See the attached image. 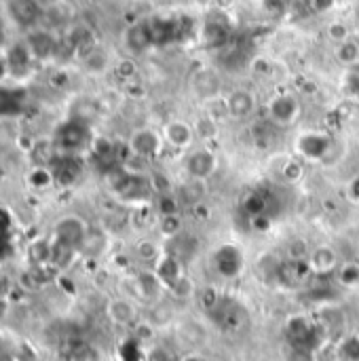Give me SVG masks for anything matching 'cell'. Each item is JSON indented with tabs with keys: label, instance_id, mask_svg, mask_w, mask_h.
Segmentation results:
<instances>
[{
	"label": "cell",
	"instance_id": "cell-1",
	"mask_svg": "<svg viewBox=\"0 0 359 361\" xmlns=\"http://www.w3.org/2000/svg\"><path fill=\"white\" fill-rule=\"evenodd\" d=\"M294 148L303 161L330 165V163L339 161V148H343V144L334 142L324 131H307V133H300L296 137Z\"/></svg>",
	"mask_w": 359,
	"mask_h": 361
},
{
	"label": "cell",
	"instance_id": "cell-2",
	"mask_svg": "<svg viewBox=\"0 0 359 361\" xmlns=\"http://www.w3.org/2000/svg\"><path fill=\"white\" fill-rule=\"evenodd\" d=\"M167 294V286L163 283V279L157 275L154 269H140L133 277H131V298L144 305H157L163 300V296Z\"/></svg>",
	"mask_w": 359,
	"mask_h": 361
},
{
	"label": "cell",
	"instance_id": "cell-3",
	"mask_svg": "<svg viewBox=\"0 0 359 361\" xmlns=\"http://www.w3.org/2000/svg\"><path fill=\"white\" fill-rule=\"evenodd\" d=\"M165 146L163 133L157 131L154 127H140L135 131H131L129 140H127V148L131 152V157L142 159V161H154L161 157Z\"/></svg>",
	"mask_w": 359,
	"mask_h": 361
},
{
	"label": "cell",
	"instance_id": "cell-4",
	"mask_svg": "<svg viewBox=\"0 0 359 361\" xmlns=\"http://www.w3.org/2000/svg\"><path fill=\"white\" fill-rule=\"evenodd\" d=\"M300 112H303L300 99L294 93H288V91L275 93L267 102V116L277 127H292L300 118Z\"/></svg>",
	"mask_w": 359,
	"mask_h": 361
},
{
	"label": "cell",
	"instance_id": "cell-5",
	"mask_svg": "<svg viewBox=\"0 0 359 361\" xmlns=\"http://www.w3.org/2000/svg\"><path fill=\"white\" fill-rule=\"evenodd\" d=\"M182 169L188 178L209 180L218 171V154L209 146H193L182 159Z\"/></svg>",
	"mask_w": 359,
	"mask_h": 361
},
{
	"label": "cell",
	"instance_id": "cell-6",
	"mask_svg": "<svg viewBox=\"0 0 359 361\" xmlns=\"http://www.w3.org/2000/svg\"><path fill=\"white\" fill-rule=\"evenodd\" d=\"M87 233H89V226L80 216H63L53 226V241L80 250Z\"/></svg>",
	"mask_w": 359,
	"mask_h": 361
},
{
	"label": "cell",
	"instance_id": "cell-7",
	"mask_svg": "<svg viewBox=\"0 0 359 361\" xmlns=\"http://www.w3.org/2000/svg\"><path fill=\"white\" fill-rule=\"evenodd\" d=\"M106 317L116 328H131L140 322V307L131 296H114L106 302Z\"/></svg>",
	"mask_w": 359,
	"mask_h": 361
},
{
	"label": "cell",
	"instance_id": "cell-8",
	"mask_svg": "<svg viewBox=\"0 0 359 361\" xmlns=\"http://www.w3.org/2000/svg\"><path fill=\"white\" fill-rule=\"evenodd\" d=\"M161 133H163L165 144L171 146L174 150H180V152H188L195 146V140H197V133H195L193 123H188L184 118H171V121H167L163 125Z\"/></svg>",
	"mask_w": 359,
	"mask_h": 361
},
{
	"label": "cell",
	"instance_id": "cell-9",
	"mask_svg": "<svg viewBox=\"0 0 359 361\" xmlns=\"http://www.w3.org/2000/svg\"><path fill=\"white\" fill-rule=\"evenodd\" d=\"M25 49L30 53V57L34 61H44L51 59L57 53V38L53 36V32L44 30V27H32L25 34Z\"/></svg>",
	"mask_w": 359,
	"mask_h": 361
},
{
	"label": "cell",
	"instance_id": "cell-10",
	"mask_svg": "<svg viewBox=\"0 0 359 361\" xmlns=\"http://www.w3.org/2000/svg\"><path fill=\"white\" fill-rule=\"evenodd\" d=\"M307 264H309L313 275H320V277L334 275L339 271V267H341V256H339V252L332 245L322 243V245H315L311 250Z\"/></svg>",
	"mask_w": 359,
	"mask_h": 361
},
{
	"label": "cell",
	"instance_id": "cell-11",
	"mask_svg": "<svg viewBox=\"0 0 359 361\" xmlns=\"http://www.w3.org/2000/svg\"><path fill=\"white\" fill-rule=\"evenodd\" d=\"M190 89L201 99V104L216 97V95H222L220 74L214 68H199L190 78Z\"/></svg>",
	"mask_w": 359,
	"mask_h": 361
},
{
	"label": "cell",
	"instance_id": "cell-12",
	"mask_svg": "<svg viewBox=\"0 0 359 361\" xmlns=\"http://www.w3.org/2000/svg\"><path fill=\"white\" fill-rule=\"evenodd\" d=\"M123 44L131 55H142L146 53L152 44H154V32L148 23L138 21L131 23L125 32H123Z\"/></svg>",
	"mask_w": 359,
	"mask_h": 361
},
{
	"label": "cell",
	"instance_id": "cell-13",
	"mask_svg": "<svg viewBox=\"0 0 359 361\" xmlns=\"http://www.w3.org/2000/svg\"><path fill=\"white\" fill-rule=\"evenodd\" d=\"M226 104H229V116L233 121H248L254 116L256 112V95L250 91V89H233L229 95H226Z\"/></svg>",
	"mask_w": 359,
	"mask_h": 361
},
{
	"label": "cell",
	"instance_id": "cell-14",
	"mask_svg": "<svg viewBox=\"0 0 359 361\" xmlns=\"http://www.w3.org/2000/svg\"><path fill=\"white\" fill-rule=\"evenodd\" d=\"M214 264L224 279H235L243 271V254L235 245H220L214 254Z\"/></svg>",
	"mask_w": 359,
	"mask_h": 361
},
{
	"label": "cell",
	"instance_id": "cell-15",
	"mask_svg": "<svg viewBox=\"0 0 359 361\" xmlns=\"http://www.w3.org/2000/svg\"><path fill=\"white\" fill-rule=\"evenodd\" d=\"M178 201L188 205V207H197L205 203L207 197V180H197V178H188L184 176V180L178 186Z\"/></svg>",
	"mask_w": 359,
	"mask_h": 361
},
{
	"label": "cell",
	"instance_id": "cell-16",
	"mask_svg": "<svg viewBox=\"0 0 359 361\" xmlns=\"http://www.w3.org/2000/svg\"><path fill=\"white\" fill-rule=\"evenodd\" d=\"M80 63H83V70L91 76H102L106 74L114 63H112V55L110 51H106L104 47L95 44L93 49H89L87 53L80 55Z\"/></svg>",
	"mask_w": 359,
	"mask_h": 361
},
{
	"label": "cell",
	"instance_id": "cell-17",
	"mask_svg": "<svg viewBox=\"0 0 359 361\" xmlns=\"http://www.w3.org/2000/svg\"><path fill=\"white\" fill-rule=\"evenodd\" d=\"M8 15L17 25L32 30L38 19V0H8Z\"/></svg>",
	"mask_w": 359,
	"mask_h": 361
},
{
	"label": "cell",
	"instance_id": "cell-18",
	"mask_svg": "<svg viewBox=\"0 0 359 361\" xmlns=\"http://www.w3.org/2000/svg\"><path fill=\"white\" fill-rule=\"evenodd\" d=\"M163 254H165V247L159 241L148 239V237L135 241V245H133L135 260L142 262V264H146V269H154V264L163 258Z\"/></svg>",
	"mask_w": 359,
	"mask_h": 361
},
{
	"label": "cell",
	"instance_id": "cell-19",
	"mask_svg": "<svg viewBox=\"0 0 359 361\" xmlns=\"http://www.w3.org/2000/svg\"><path fill=\"white\" fill-rule=\"evenodd\" d=\"M286 332H288V338H290V343L292 345H298V347H309L307 345V341L311 338V334H313V326L309 324V319L307 317H303V315H294V317H290L288 319V324H286ZM311 349V347H309Z\"/></svg>",
	"mask_w": 359,
	"mask_h": 361
},
{
	"label": "cell",
	"instance_id": "cell-20",
	"mask_svg": "<svg viewBox=\"0 0 359 361\" xmlns=\"http://www.w3.org/2000/svg\"><path fill=\"white\" fill-rule=\"evenodd\" d=\"M154 271H157V275L163 279V283L169 288L171 283H176L182 275H184V267H182V262H180V258H176V256H171V254H163V258L154 264Z\"/></svg>",
	"mask_w": 359,
	"mask_h": 361
},
{
	"label": "cell",
	"instance_id": "cell-21",
	"mask_svg": "<svg viewBox=\"0 0 359 361\" xmlns=\"http://www.w3.org/2000/svg\"><path fill=\"white\" fill-rule=\"evenodd\" d=\"M336 283L345 292H359V262L358 260H347L341 262L339 271L334 273Z\"/></svg>",
	"mask_w": 359,
	"mask_h": 361
},
{
	"label": "cell",
	"instance_id": "cell-22",
	"mask_svg": "<svg viewBox=\"0 0 359 361\" xmlns=\"http://www.w3.org/2000/svg\"><path fill=\"white\" fill-rule=\"evenodd\" d=\"M85 133V129L78 125V123H70L66 125L63 129H59L57 133V144L55 148L59 152H76L78 146H80V135Z\"/></svg>",
	"mask_w": 359,
	"mask_h": 361
},
{
	"label": "cell",
	"instance_id": "cell-23",
	"mask_svg": "<svg viewBox=\"0 0 359 361\" xmlns=\"http://www.w3.org/2000/svg\"><path fill=\"white\" fill-rule=\"evenodd\" d=\"M106 247H108V235L104 231H91L89 228V233H87V237H85L78 254H85V256L95 258V256H102L106 252Z\"/></svg>",
	"mask_w": 359,
	"mask_h": 361
},
{
	"label": "cell",
	"instance_id": "cell-24",
	"mask_svg": "<svg viewBox=\"0 0 359 361\" xmlns=\"http://www.w3.org/2000/svg\"><path fill=\"white\" fill-rule=\"evenodd\" d=\"M334 57H336V61H339L341 66H345V68L355 66L359 61V40H355V38L351 36L349 40L336 44V47H334Z\"/></svg>",
	"mask_w": 359,
	"mask_h": 361
},
{
	"label": "cell",
	"instance_id": "cell-25",
	"mask_svg": "<svg viewBox=\"0 0 359 361\" xmlns=\"http://www.w3.org/2000/svg\"><path fill=\"white\" fill-rule=\"evenodd\" d=\"M157 228L159 233L165 237V239H171L180 233H184V220L180 218V214H163L159 216V222H157Z\"/></svg>",
	"mask_w": 359,
	"mask_h": 361
},
{
	"label": "cell",
	"instance_id": "cell-26",
	"mask_svg": "<svg viewBox=\"0 0 359 361\" xmlns=\"http://www.w3.org/2000/svg\"><path fill=\"white\" fill-rule=\"evenodd\" d=\"M311 254V247L307 243V239L303 237H292L286 243V260L288 262H307Z\"/></svg>",
	"mask_w": 359,
	"mask_h": 361
},
{
	"label": "cell",
	"instance_id": "cell-27",
	"mask_svg": "<svg viewBox=\"0 0 359 361\" xmlns=\"http://www.w3.org/2000/svg\"><path fill=\"white\" fill-rule=\"evenodd\" d=\"M193 127H195L197 140H203V142H209V140L218 137V133H220V123L214 121V118L207 116V114H201V116L193 123Z\"/></svg>",
	"mask_w": 359,
	"mask_h": 361
},
{
	"label": "cell",
	"instance_id": "cell-28",
	"mask_svg": "<svg viewBox=\"0 0 359 361\" xmlns=\"http://www.w3.org/2000/svg\"><path fill=\"white\" fill-rule=\"evenodd\" d=\"M203 114L212 116V118H214V121H218V123H222V121L231 118V116H229L226 95H216V97H212V99L203 102Z\"/></svg>",
	"mask_w": 359,
	"mask_h": 361
},
{
	"label": "cell",
	"instance_id": "cell-29",
	"mask_svg": "<svg viewBox=\"0 0 359 361\" xmlns=\"http://www.w3.org/2000/svg\"><path fill=\"white\" fill-rule=\"evenodd\" d=\"M174 322V307L167 305V302H157L152 305V311H150V319L148 324L154 326V328H165V326H171Z\"/></svg>",
	"mask_w": 359,
	"mask_h": 361
},
{
	"label": "cell",
	"instance_id": "cell-30",
	"mask_svg": "<svg viewBox=\"0 0 359 361\" xmlns=\"http://www.w3.org/2000/svg\"><path fill=\"white\" fill-rule=\"evenodd\" d=\"M51 252H53V243L36 241V243H32L28 256L34 267H44V264H51Z\"/></svg>",
	"mask_w": 359,
	"mask_h": 361
},
{
	"label": "cell",
	"instance_id": "cell-31",
	"mask_svg": "<svg viewBox=\"0 0 359 361\" xmlns=\"http://www.w3.org/2000/svg\"><path fill=\"white\" fill-rule=\"evenodd\" d=\"M167 294H171L176 300H186V298H190V296L195 294V283H193V279L184 273L176 283H171V286L167 288Z\"/></svg>",
	"mask_w": 359,
	"mask_h": 361
},
{
	"label": "cell",
	"instance_id": "cell-32",
	"mask_svg": "<svg viewBox=\"0 0 359 361\" xmlns=\"http://www.w3.org/2000/svg\"><path fill=\"white\" fill-rule=\"evenodd\" d=\"M281 178H284L288 184H298V182L305 178V165H303V161L288 159V161L281 165Z\"/></svg>",
	"mask_w": 359,
	"mask_h": 361
},
{
	"label": "cell",
	"instance_id": "cell-33",
	"mask_svg": "<svg viewBox=\"0 0 359 361\" xmlns=\"http://www.w3.org/2000/svg\"><path fill=\"white\" fill-rule=\"evenodd\" d=\"M326 34L334 44H341V42L351 38V27L345 21H330L328 27H326Z\"/></svg>",
	"mask_w": 359,
	"mask_h": 361
},
{
	"label": "cell",
	"instance_id": "cell-34",
	"mask_svg": "<svg viewBox=\"0 0 359 361\" xmlns=\"http://www.w3.org/2000/svg\"><path fill=\"white\" fill-rule=\"evenodd\" d=\"M258 4H260L262 13L267 17H271V19H281L288 13V2L286 0H262Z\"/></svg>",
	"mask_w": 359,
	"mask_h": 361
},
{
	"label": "cell",
	"instance_id": "cell-35",
	"mask_svg": "<svg viewBox=\"0 0 359 361\" xmlns=\"http://www.w3.org/2000/svg\"><path fill=\"white\" fill-rule=\"evenodd\" d=\"M70 361H104V355L95 345H80L74 349Z\"/></svg>",
	"mask_w": 359,
	"mask_h": 361
},
{
	"label": "cell",
	"instance_id": "cell-36",
	"mask_svg": "<svg viewBox=\"0 0 359 361\" xmlns=\"http://www.w3.org/2000/svg\"><path fill=\"white\" fill-rule=\"evenodd\" d=\"M284 361H317V355H315V351L309 349V347L290 345V351L286 353Z\"/></svg>",
	"mask_w": 359,
	"mask_h": 361
},
{
	"label": "cell",
	"instance_id": "cell-37",
	"mask_svg": "<svg viewBox=\"0 0 359 361\" xmlns=\"http://www.w3.org/2000/svg\"><path fill=\"white\" fill-rule=\"evenodd\" d=\"M114 70L123 80H131L135 76V72H138V66L133 63V59H121V61L114 63Z\"/></svg>",
	"mask_w": 359,
	"mask_h": 361
},
{
	"label": "cell",
	"instance_id": "cell-38",
	"mask_svg": "<svg viewBox=\"0 0 359 361\" xmlns=\"http://www.w3.org/2000/svg\"><path fill=\"white\" fill-rule=\"evenodd\" d=\"M309 2L315 13H330L339 4V0H309Z\"/></svg>",
	"mask_w": 359,
	"mask_h": 361
},
{
	"label": "cell",
	"instance_id": "cell-39",
	"mask_svg": "<svg viewBox=\"0 0 359 361\" xmlns=\"http://www.w3.org/2000/svg\"><path fill=\"white\" fill-rule=\"evenodd\" d=\"M345 192H347V199H349L351 203H358L359 205V176H353V178L349 180Z\"/></svg>",
	"mask_w": 359,
	"mask_h": 361
},
{
	"label": "cell",
	"instance_id": "cell-40",
	"mask_svg": "<svg viewBox=\"0 0 359 361\" xmlns=\"http://www.w3.org/2000/svg\"><path fill=\"white\" fill-rule=\"evenodd\" d=\"M178 361H212L205 353H201V351H197V349H190V351H186L182 357Z\"/></svg>",
	"mask_w": 359,
	"mask_h": 361
},
{
	"label": "cell",
	"instance_id": "cell-41",
	"mask_svg": "<svg viewBox=\"0 0 359 361\" xmlns=\"http://www.w3.org/2000/svg\"><path fill=\"white\" fill-rule=\"evenodd\" d=\"M216 4H218L220 8H229V6L235 4V0H216Z\"/></svg>",
	"mask_w": 359,
	"mask_h": 361
},
{
	"label": "cell",
	"instance_id": "cell-42",
	"mask_svg": "<svg viewBox=\"0 0 359 361\" xmlns=\"http://www.w3.org/2000/svg\"><path fill=\"white\" fill-rule=\"evenodd\" d=\"M2 313H4V305L0 302V315H2Z\"/></svg>",
	"mask_w": 359,
	"mask_h": 361
},
{
	"label": "cell",
	"instance_id": "cell-43",
	"mask_svg": "<svg viewBox=\"0 0 359 361\" xmlns=\"http://www.w3.org/2000/svg\"><path fill=\"white\" fill-rule=\"evenodd\" d=\"M254 2H262V0H254Z\"/></svg>",
	"mask_w": 359,
	"mask_h": 361
}]
</instances>
